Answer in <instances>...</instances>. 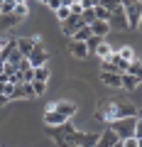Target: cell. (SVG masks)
Returning a JSON list of instances; mask_svg holds the SVG:
<instances>
[{
    "label": "cell",
    "instance_id": "6da1fadb",
    "mask_svg": "<svg viewBox=\"0 0 142 147\" xmlns=\"http://www.w3.org/2000/svg\"><path fill=\"white\" fill-rule=\"evenodd\" d=\"M132 115H137V108L130 103H120V100H110V98H103L98 103V118L105 123L120 120V118H132Z\"/></svg>",
    "mask_w": 142,
    "mask_h": 147
},
{
    "label": "cell",
    "instance_id": "7a4b0ae2",
    "mask_svg": "<svg viewBox=\"0 0 142 147\" xmlns=\"http://www.w3.org/2000/svg\"><path fill=\"white\" fill-rule=\"evenodd\" d=\"M110 130L118 135V140H130V137L140 140V137H142V130H140V120H137V115L113 120V123H110Z\"/></svg>",
    "mask_w": 142,
    "mask_h": 147
},
{
    "label": "cell",
    "instance_id": "3957f363",
    "mask_svg": "<svg viewBox=\"0 0 142 147\" xmlns=\"http://www.w3.org/2000/svg\"><path fill=\"white\" fill-rule=\"evenodd\" d=\"M108 27L110 32H125L127 30V20H125V12H122V3H113V10L108 15Z\"/></svg>",
    "mask_w": 142,
    "mask_h": 147
},
{
    "label": "cell",
    "instance_id": "277c9868",
    "mask_svg": "<svg viewBox=\"0 0 142 147\" xmlns=\"http://www.w3.org/2000/svg\"><path fill=\"white\" fill-rule=\"evenodd\" d=\"M122 12H125V20H127V30H137L140 27V3L137 0H125L122 3Z\"/></svg>",
    "mask_w": 142,
    "mask_h": 147
},
{
    "label": "cell",
    "instance_id": "5b68a950",
    "mask_svg": "<svg viewBox=\"0 0 142 147\" xmlns=\"http://www.w3.org/2000/svg\"><path fill=\"white\" fill-rule=\"evenodd\" d=\"M47 59H49V52L42 47V44L34 42V49H32V54L27 57L30 66H32V69H39V66H44V64H47Z\"/></svg>",
    "mask_w": 142,
    "mask_h": 147
},
{
    "label": "cell",
    "instance_id": "8992f818",
    "mask_svg": "<svg viewBox=\"0 0 142 147\" xmlns=\"http://www.w3.org/2000/svg\"><path fill=\"white\" fill-rule=\"evenodd\" d=\"M81 27H86V25L81 22V17H79V15H69L66 20L61 22V32H64L66 37H74L76 32L81 30Z\"/></svg>",
    "mask_w": 142,
    "mask_h": 147
},
{
    "label": "cell",
    "instance_id": "52a82bcc",
    "mask_svg": "<svg viewBox=\"0 0 142 147\" xmlns=\"http://www.w3.org/2000/svg\"><path fill=\"white\" fill-rule=\"evenodd\" d=\"M47 110H57L59 115H64V118H74L76 115V103H69V100H57V103H52Z\"/></svg>",
    "mask_w": 142,
    "mask_h": 147
},
{
    "label": "cell",
    "instance_id": "ba28073f",
    "mask_svg": "<svg viewBox=\"0 0 142 147\" xmlns=\"http://www.w3.org/2000/svg\"><path fill=\"white\" fill-rule=\"evenodd\" d=\"M15 47H17V52H20V57L22 59H27L32 54V49H34V39L32 37H22V39H15Z\"/></svg>",
    "mask_w": 142,
    "mask_h": 147
},
{
    "label": "cell",
    "instance_id": "9c48e42d",
    "mask_svg": "<svg viewBox=\"0 0 142 147\" xmlns=\"http://www.w3.org/2000/svg\"><path fill=\"white\" fill-rule=\"evenodd\" d=\"M118 142H120V140H118V135L110 130V127H108L105 132H100V135H98V142H96V147H115Z\"/></svg>",
    "mask_w": 142,
    "mask_h": 147
},
{
    "label": "cell",
    "instance_id": "30bf717a",
    "mask_svg": "<svg viewBox=\"0 0 142 147\" xmlns=\"http://www.w3.org/2000/svg\"><path fill=\"white\" fill-rule=\"evenodd\" d=\"M66 120L69 118L59 115L57 110H47V113H44V123H47L49 127H61V125H66Z\"/></svg>",
    "mask_w": 142,
    "mask_h": 147
},
{
    "label": "cell",
    "instance_id": "8fae6325",
    "mask_svg": "<svg viewBox=\"0 0 142 147\" xmlns=\"http://www.w3.org/2000/svg\"><path fill=\"white\" fill-rule=\"evenodd\" d=\"M69 54L76 57V59H86V57H88V47H86L83 42H74V39H71V44H69Z\"/></svg>",
    "mask_w": 142,
    "mask_h": 147
},
{
    "label": "cell",
    "instance_id": "7c38bea8",
    "mask_svg": "<svg viewBox=\"0 0 142 147\" xmlns=\"http://www.w3.org/2000/svg\"><path fill=\"white\" fill-rule=\"evenodd\" d=\"M108 32H110L108 22H98V20H96L93 25H91V34H93V37H98V39H103V37L108 34Z\"/></svg>",
    "mask_w": 142,
    "mask_h": 147
},
{
    "label": "cell",
    "instance_id": "4fadbf2b",
    "mask_svg": "<svg viewBox=\"0 0 142 147\" xmlns=\"http://www.w3.org/2000/svg\"><path fill=\"white\" fill-rule=\"evenodd\" d=\"M140 86V79L130 76V74H120V88H127V91H135Z\"/></svg>",
    "mask_w": 142,
    "mask_h": 147
},
{
    "label": "cell",
    "instance_id": "5bb4252c",
    "mask_svg": "<svg viewBox=\"0 0 142 147\" xmlns=\"http://www.w3.org/2000/svg\"><path fill=\"white\" fill-rule=\"evenodd\" d=\"M100 81L110 88H120V74H100Z\"/></svg>",
    "mask_w": 142,
    "mask_h": 147
},
{
    "label": "cell",
    "instance_id": "9a60e30c",
    "mask_svg": "<svg viewBox=\"0 0 142 147\" xmlns=\"http://www.w3.org/2000/svg\"><path fill=\"white\" fill-rule=\"evenodd\" d=\"M93 54H96V57H100V59H108V57L113 54V44H108V42H100L98 47L93 49Z\"/></svg>",
    "mask_w": 142,
    "mask_h": 147
},
{
    "label": "cell",
    "instance_id": "2e32d148",
    "mask_svg": "<svg viewBox=\"0 0 142 147\" xmlns=\"http://www.w3.org/2000/svg\"><path fill=\"white\" fill-rule=\"evenodd\" d=\"M91 37H93V34H91V27H81V30L76 32L74 37H71V39H74V42H83V44H86Z\"/></svg>",
    "mask_w": 142,
    "mask_h": 147
},
{
    "label": "cell",
    "instance_id": "e0dca14e",
    "mask_svg": "<svg viewBox=\"0 0 142 147\" xmlns=\"http://www.w3.org/2000/svg\"><path fill=\"white\" fill-rule=\"evenodd\" d=\"M17 22H20V17H17L15 12H12V15H0V27H3V30H7V27L17 25Z\"/></svg>",
    "mask_w": 142,
    "mask_h": 147
},
{
    "label": "cell",
    "instance_id": "ac0fdd59",
    "mask_svg": "<svg viewBox=\"0 0 142 147\" xmlns=\"http://www.w3.org/2000/svg\"><path fill=\"white\" fill-rule=\"evenodd\" d=\"M32 71H34V81H39V84H47V81H49V69L47 66L32 69Z\"/></svg>",
    "mask_w": 142,
    "mask_h": 147
},
{
    "label": "cell",
    "instance_id": "d6986e66",
    "mask_svg": "<svg viewBox=\"0 0 142 147\" xmlns=\"http://www.w3.org/2000/svg\"><path fill=\"white\" fill-rule=\"evenodd\" d=\"M69 3H71V0H61V7L57 10V17H59V22H64L69 15H71V10H69Z\"/></svg>",
    "mask_w": 142,
    "mask_h": 147
},
{
    "label": "cell",
    "instance_id": "ffe728a7",
    "mask_svg": "<svg viewBox=\"0 0 142 147\" xmlns=\"http://www.w3.org/2000/svg\"><path fill=\"white\" fill-rule=\"evenodd\" d=\"M140 71H142V64H140V61L135 59V61H130V64H127V71H125V74H130V76L140 79Z\"/></svg>",
    "mask_w": 142,
    "mask_h": 147
},
{
    "label": "cell",
    "instance_id": "44dd1931",
    "mask_svg": "<svg viewBox=\"0 0 142 147\" xmlns=\"http://www.w3.org/2000/svg\"><path fill=\"white\" fill-rule=\"evenodd\" d=\"M15 12V0H3L0 5V15H12Z\"/></svg>",
    "mask_w": 142,
    "mask_h": 147
},
{
    "label": "cell",
    "instance_id": "7402d4cb",
    "mask_svg": "<svg viewBox=\"0 0 142 147\" xmlns=\"http://www.w3.org/2000/svg\"><path fill=\"white\" fill-rule=\"evenodd\" d=\"M27 12H30V3H15V15L20 17V20L27 15Z\"/></svg>",
    "mask_w": 142,
    "mask_h": 147
},
{
    "label": "cell",
    "instance_id": "603a6c76",
    "mask_svg": "<svg viewBox=\"0 0 142 147\" xmlns=\"http://www.w3.org/2000/svg\"><path fill=\"white\" fill-rule=\"evenodd\" d=\"M118 57H120V59H122V61H127V64H130V61H132V59H135V52H132V49H130V47H122V49H120V52H118Z\"/></svg>",
    "mask_w": 142,
    "mask_h": 147
},
{
    "label": "cell",
    "instance_id": "cb8c5ba5",
    "mask_svg": "<svg viewBox=\"0 0 142 147\" xmlns=\"http://www.w3.org/2000/svg\"><path fill=\"white\" fill-rule=\"evenodd\" d=\"M47 91V84H39V81H32V93L34 96H42Z\"/></svg>",
    "mask_w": 142,
    "mask_h": 147
},
{
    "label": "cell",
    "instance_id": "d4e9b609",
    "mask_svg": "<svg viewBox=\"0 0 142 147\" xmlns=\"http://www.w3.org/2000/svg\"><path fill=\"white\" fill-rule=\"evenodd\" d=\"M20 76H22V84H32V81H34V71H32V69L20 71Z\"/></svg>",
    "mask_w": 142,
    "mask_h": 147
},
{
    "label": "cell",
    "instance_id": "484cf974",
    "mask_svg": "<svg viewBox=\"0 0 142 147\" xmlns=\"http://www.w3.org/2000/svg\"><path fill=\"white\" fill-rule=\"evenodd\" d=\"M100 42H103V39H98V37H91L88 42H86V47H88V54H91V52H93V49H96V47H98V44H100Z\"/></svg>",
    "mask_w": 142,
    "mask_h": 147
},
{
    "label": "cell",
    "instance_id": "4316f807",
    "mask_svg": "<svg viewBox=\"0 0 142 147\" xmlns=\"http://www.w3.org/2000/svg\"><path fill=\"white\" fill-rule=\"evenodd\" d=\"M120 147H140V140L130 137V140H120Z\"/></svg>",
    "mask_w": 142,
    "mask_h": 147
},
{
    "label": "cell",
    "instance_id": "83f0119b",
    "mask_svg": "<svg viewBox=\"0 0 142 147\" xmlns=\"http://www.w3.org/2000/svg\"><path fill=\"white\" fill-rule=\"evenodd\" d=\"M47 5H49V7H52V10H54V12H57V10H59V7H61V0H47Z\"/></svg>",
    "mask_w": 142,
    "mask_h": 147
},
{
    "label": "cell",
    "instance_id": "f1b7e54d",
    "mask_svg": "<svg viewBox=\"0 0 142 147\" xmlns=\"http://www.w3.org/2000/svg\"><path fill=\"white\" fill-rule=\"evenodd\" d=\"M27 69H32V66H30V61H27V59H22V61L17 64V71H27Z\"/></svg>",
    "mask_w": 142,
    "mask_h": 147
},
{
    "label": "cell",
    "instance_id": "f546056e",
    "mask_svg": "<svg viewBox=\"0 0 142 147\" xmlns=\"http://www.w3.org/2000/svg\"><path fill=\"white\" fill-rule=\"evenodd\" d=\"M5 103H10V98H7L5 93H0V108H3V105H5Z\"/></svg>",
    "mask_w": 142,
    "mask_h": 147
},
{
    "label": "cell",
    "instance_id": "4dcf8cb0",
    "mask_svg": "<svg viewBox=\"0 0 142 147\" xmlns=\"http://www.w3.org/2000/svg\"><path fill=\"white\" fill-rule=\"evenodd\" d=\"M3 71H5V66H3V61H0V76H3Z\"/></svg>",
    "mask_w": 142,
    "mask_h": 147
},
{
    "label": "cell",
    "instance_id": "1f68e13d",
    "mask_svg": "<svg viewBox=\"0 0 142 147\" xmlns=\"http://www.w3.org/2000/svg\"><path fill=\"white\" fill-rule=\"evenodd\" d=\"M115 147H120V142H118V145H115Z\"/></svg>",
    "mask_w": 142,
    "mask_h": 147
},
{
    "label": "cell",
    "instance_id": "d6a6232c",
    "mask_svg": "<svg viewBox=\"0 0 142 147\" xmlns=\"http://www.w3.org/2000/svg\"><path fill=\"white\" fill-rule=\"evenodd\" d=\"M74 147H81V145H74Z\"/></svg>",
    "mask_w": 142,
    "mask_h": 147
}]
</instances>
